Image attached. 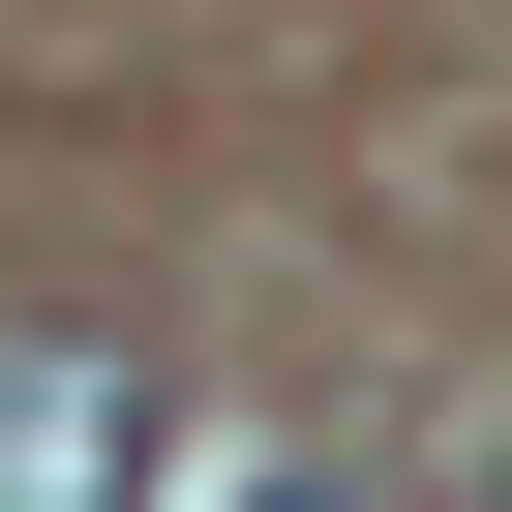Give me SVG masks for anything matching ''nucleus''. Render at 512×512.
Masks as SVG:
<instances>
[{
    "mask_svg": "<svg viewBox=\"0 0 512 512\" xmlns=\"http://www.w3.org/2000/svg\"><path fill=\"white\" fill-rule=\"evenodd\" d=\"M0 512H151V362L121 332H0Z\"/></svg>",
    "mask_w": 512,
    "mask_h": 512,
    "instance_id": "obj_1",
    "label": "nucleus"
}]
</instances>
